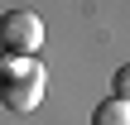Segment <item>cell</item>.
<instances>
[{
  "label": "cell",
  "instance_id": "obj_1",
  "mask_svg": "<svg viewBox=\"0 0 130 125\" xmlns=\"http://www.w3.org/2000/svg\"><path fill=\"white\" fill-rule=\"evenodd\" d=\"M43 87H48V77H43V63H29V58H0V101L10 106V111H34L39 106V96H43Z\"/></svg>",
  "mask_w": 130,
  "mask_h": 125
},
{
  "label": "cell",
  "instance_id": "obj_4",
  "mask_svg": "<svg viewBox=\"0 0 130 125\" xmlns=\"http://www.w3.org/2000/svg\"><path fill=\"white\" fill-rule=\"evenodd\" d=\"M111 96L130 106V63H125V67H116V77H111Z\"/></svg>",
  "mask_w": 130,
  "mask_h": 125
},
{
  "label": "cell",
  "instance_id": "obj_3",
  "mask_svg": "<svg viewBox=\"0 0 130 125\" xmlns=\"http://www.w3.org/2000/svg\"><path fill=\"white\" fill-rule=\"evenodd\" d=\"M92 125H130V106L116 101V96H106V101L92 111Z\"/></svg>",
  "mask_w": 130,
  "mask_h": 125
},
{
  "label": "cell",
  "instance_id": "obj_2",
  "mask_svg": "<svg viewBox=\"0 0 130 125\" xmlns=\"http://www.w3.org/2000/svg\"><path fill=\"white\" fill-rule=\"evenodd\" d=\"M43 43V19L34 10H5L0 14V48L10 58H29Z\"/></svg>",
  "mask_w": 130,
  "mask_h": 125
}]
</instances>
